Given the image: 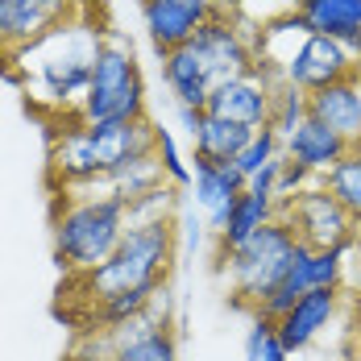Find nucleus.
Instances as JSON below:
<instances>
[{"instance_id": "2", "label": "nucleus", "mask_w": 361, "mask_h": 361, "mask_svg": "<svg viewBox=\"0 0 361 361\" xmlns=\"http://www.w3.org/2000/svg\"><path fill=\"white\" fill-rule=\"evenodd\" d=\"M158 67L175 109H208V96L220 83L250 75L257 67L253 30L241 25L237 17H216L200 25L195 37H187L183 46L158 54Z\"/></svg>"}, {"instance_id": "16", "label": "nucleus", "mask_w": 361, "mask_h": 361, "mask_svg": "<svg viewBox=\"0 0 361 361\" xmlns=\"http://www.w3.org/2000/svg\"><path fill=\"white\" fill-rule=\"evenodd\" d=\"M283 154H287L290 162H299L312 179H324L328 171L349 154V145L341 142L328 125H320L316 116H307V121L290 133L287 142H283Z\"/></svg>"}, {"instance_id": "11", "label": "nucleus", "mask_w": 361, "mask_h": 361, "mask_svg": "<svg viewBox=\"0 0 361 361\" xmlns=\"http://www.w3.org/2000/svg\"><path fill=\"white\" fill-rule=\"evenodd\" d=\"M279 79L266 67H253L250 75H237L228 83H220L216 92L208 96V116L220 121H237L245 129H266L270 125V100H274Z\"/></svg>"}, {"instance_id": "9", "label": "nucleus", "mask_w": 361, "mask_h": 361, "mask_svg": "<svg viewBox=\"0 0 361 361\" xmlns=\"http://www.w3.org/2000/svg\"><path fill=\"white\" fill-rule=\"evenodd\" d=\"M279 216L287 220L295 241L307 250H361L357 220L336 204V195L320 179L303 187L299 195H290Z\"/></svg>"}, {"instance_id": "24", "label": "nucleus", "mask_w": 361, "mask_h": 361, "mask_svg": "<svg viewBox=\"0 0 361 361\" xmlns=\"http://www.w3.org/2000/svg\"><path fill=\"white\" fill-rule=\"evenodd\" d=\"M154 154H158V162H162V171H166V183H175V187H191V158H183L179 137H175L166 125H158Z\"/></svg>"}, {"instance_id": "27", "label": "nucleus", "mask_w": 361, "mask_h": 361, "mask_svg": "<svg viewBox=\"0 0 361 361\" xmlns=\"http://www.w3.org/2000/svg\"><path fill=\"white\" fill-rule=\"evenodd\" d=\"M179 112V129L187 133V142L195 137V129H200V121H204V109H175Z\"/></svg>"}, {"instance_id": "20", "label": "nucleus", "mask_w": 361, "mask_h": 361, "mask_svg": "<svg viewBox=\"0 0 361 361\" xmlns=\"http://www.w3.org/2000/svg\"><path fill=\"white\" fill-rule=\"evenodd\" d=\"M307 116H312V112H307V92H299V87H290V83H279V87H274V100H270V129L287 142Z\"/></svg>"}, {"instance_id": "8", "label": "nucleus", "mask_w": 361, "mask_h": 361, "mask_svg": "<svg viewBox=\"0 0 361 361\" xmlns=\"http://www.w3.org/2000/svg\"><path fill=\"white\" fill-rule=\"evenodd\" d=\"M79 121L87 125H104V121H142L149 116L145 104V75L137 63V50L133 42L112 30L104 34V46L96 54V67H92V83H87V96L75 112Z\"/></svg>"}, {"instance_id": "21", "label": "nucleus", "mask_w": 361, "mask_h": 361, "mask_svg": "<svg viewBox=\"0 0 361 361\" xmlns=\"http://www.w3.org/2000/svg\"><path fill=\"white\" fill-rule=\"evenodd\" d=\"M274 158H283V137L266 125V129H257V133L250 137V145L237 154V162H233V166H237V175H241V179L250 183L253 175H257L262 166H270Z\"/></svg>"}, {"instance_id": "25", "label": "nucleus", "mask_w": 361, "mask_h": 361, "mask_svg": "<svg viewBox=\"0 0 361 361\" xmlns=\"http://www.w3.org/2000/svg\"><path fill=\"white\" fill-rule=\"evenodd\" d=\"M312 183H316V179H312L299 162H290L287 154H283V171H279V183H274V200H279V204H287L290 195H299V191H303V187H312Z\"/></svg>"}, {"instance_id": "12", "label": "nucleus", "mask_w": 361, "mask_h": 361, "mask_svg": "<svg viewBox=\"0 0 361 361\" xmlns=\"http://www.w3.org/2000/svg\"><path fill=\"white\" fill-rule=\"evenodd\" d=\"M187 191H191L195 208L204 212L208 237H220L233 208H237V200H241V191H245V179L237 175L233 162H208V158L191 154V187Z\"/></svg>"}, {"instance_id": "7", "label": "nucleus", "mask_w": 361, "mask_h": 361, "mask_svg": "<svg viewBox=\"0 0 361 361\" xmlns=\"http://www.w3.org/2000/svg\"><path fill=\"white\" fill-rule=\"evenodd\" d=\"M71 361H179L175 336V295L171 283L149 299L142 316L116 328L75 332Z\"/></svg>"}, {"instance_id": "5", "label": "nucleus", "mask_w": 361, "mask_h": 361, "mask_svg": "<svg viewBox=\"0 0 361 361\" xmlns=\"http://www.w3.org/2000/svg\"><path fill=\"white\" fill-rule=\"evenodd\" d=\"M129 233V208L109 195L50 191V245L63 279L104 266Z\"/></svg>"}, {"instance_id": "4", "label": "nucleus", "mask_w": 361, "mask_h": 361, "mask_svg": "<svg viewBox=\"0 0 361 361\" xmlns=\"http://www.w3.org/2000/svg\"><path fill=\"white\" fill-rule=\"evenodd\" d=\"M253 54H257V67L274 75L279 83H290L299 92H320L328 83H341V79H353L361 75V63L324 34H312L307 21L287 4V13H279L274 21L257 25L253 30Z\"/></svg>"}, {"instance_id": "17", "label": "nucleus", "mask_w": 361, "mask_h": 361, "mask_svg": "<svg viewBox=\"0 0 361 361\" xmlns=\"http://www.w3.org/2000/svg\"><path fill=\"white\" fill-rule=\"evenodd\" d=\"M279 212H283V204H279L274 195L241 191V200H237L233 216H228V224H224V233H220V237H212V257H216V253L237 250V245H245L253 233H262L270 220H279Z\"/></svg>"}, {"instance_id": "22", "label": "nucleus", "mask_w": 361, "mask_h": 361, "mask_svg": "<svg viewBox=\"0 0 361 361\" xmlns=\"http://www.w3.org/2000/svg\"><path fill=\"white\" fill-rule=\"evenodd\" d=\"M245 361H295L287 345L279 341V328L266 316H250V332H245Z\"/></svg>"}, {"instance_id": "26", "label": "nucleus", "mask_w": 361, "mask_h": 361, "mask_svg": "<svg viewBox=\"0 0 361 361\" xmlns=\"http://www.w3.org/2000/svg\"><path fill=\"white\" fill-rule=\"evenodd\" d=\"M361 237V228H357ZM345 299H349V307H361V253L349 257V274H345Z\"/></svg>"}, {"instance_id": "13", "label": "nucleus", "mask_w": 361, "mask_h": 361, "mask_svg": "<svg viewBox=\"0 0 361 361\" xmlns=\"http://www.w3.org/2000/svg\"><path fill=\"white\" fill-rule=\"evenodd\" d=\"M79 0H0V54L30 46L50 25H59Z\"/></svg>"}, {"instance_id": "18", "label": "nucleus", "mask_w": 361, "mask_h": 361, "mask_svg": "<svg viewBox=\"0 0 361 361\" xmlns=\"http://www.w3.org/2000/svg\"><path fill=\"white\" fill-rule=\"evenodd\" d=\"M257 129H245L237 121H220V116H208L200 121L195 137H191V154L195 158H208V162H237V154L250 145V137Z\"/></svg>"}, {"instance_id": "29", "label": "nucleus", "mask_w": 361, "mask_h": 361, "mask_svg": "<svg viewBox=\"0 0 361 361\" xmlns=\"http://www.w3.org/2000/svg\"><path fill=\"white\" fill-rule=\"evenodd\" d=\"M357 149H361V145H357Z\"/></svg>"}, {"instance_id": "3", "label": "nucleus", "mask_w": 361, "mask_h": 361, "mask_svg": "<svg viewBox=\"0 0 361 361\" xmlns=\"http://www.w3.org/2000/svg\"><path fill=\"white\" fill-rule=\"evenodd\" d=\"M175 257H179V228H175V220L129 224V233L121 237V245L112 250L109 262L87 270V274L63 279L59 295L63 299H79V307H71V312H83V307H92L100 299H112V295L158 290L171 283Z\"/></svg>"}, {"instance_id": "15", "label": "nucleus", "mask_w": 361, "mask_h": 361, "mask_svg": "<svg viewBox=\"0 0 361 361\" xmlns=\"http://www.w3.org/2000/svg\"><path fill=\"white\" fill-rule=\"evenodd\" d=\"M290 8L307 21L312 34L341 42L361 63V0H290Z\"/></svg>"}, {"instance_id": "28", "label": "nucleus", "mask_w": 361, "mask_h": 361, "mask_svg": "<svg viewBox=\"0 0 361 361\" xmlns=\"http://www.w3.org/2000/svg\"><path fill=\"white\" fill-rule=\"evenodd\" d=\"M349 349L361 353V307H349Z\"/></svg>"}, {"instance_id": "1", "label": "nucleus", "mask_w": 361, "mask_h": 361, "mask_svg": "<svg viewBox=\"0 0 361 361\" xmlns=\"http://www.w3.org/2000/svg\"><path fill=\"white\" fill-rule=\"evenodd\" d=\"M104 34H109V25L96 21L92 0H79L59 25H50L30 46L4 50L0 71L8 83H25V92L34 87V96H25V100H46L50 116H75L87 96Z\"/></svg>"}, {"instance_id": "14", "label": "nucleus", "mask_w": 361, "mask_h": 361, "mask_svg": "<svg viewBox=\"0 0 361 361\" xmlns=\"http://www.w3.org/2000/svg\"><path fill=\"white\" fill-rule=\"evenodd\" d=\"M307 112H312L320 125H328L349 149H357L361 145V75L312 92V96H307Z\"/></svg>"}, {"instance_id": "30", "label": "nucleus", "mask_w": 361, "mask_h": 361, "mask_svg": "<svg viewBox=\"0 0 361 361\" xmlns=\"http://www.w3.org/2000/svg\"><path fill=\"white\" fill-rule=\"evenodd\" d=\"M67 361H71V357H67Z\"/></svg>"}, {"instance_id": "6", "label": "nucleus", "mask_w": 361, "mask_h": 361, "mask_svg": "<svg viewBox=\"0 0 361 361\" xmlns=\"http://www.w3.org/2000/svg\"><path fill=\"white\" fill-rule=\"evenodd\" d=\"M295 250H299V241H295L290 224L279 216V220H270L262 233H253L245 245H237V250H228V253H216L212 262H216V274L228 287L233 307H241L245 316H253L274 295V287L287 279L290 262H295Z\"/></svg>"}, {"instance_id": "23", "label": "nucleus", "mask_w": 361, "mask_h": 361, "mask_svg": "<svg viewBox=\"0 0 361 361\" xmlns=\"http://www.w3.org/2000/svg\"><path fill=\"white\" fill-rule=\"evenodd\" d=\"M179 191L175 183H162L154 187L149 195H142L137 204H129V224H154V220H175L179 212Z\"/></svg>"}, {"instance_id": "19", "label": "nucleus", "mask_w": 361, "mask_h": 361, "mask_svg": "<svg viewBox=\"0 0 361 361\" xmlns=\"http://www.w3.org/2000/svg\"><path fill=\"white\" fill-rule=\"evenodd\" d=\"M320 183L336 195V204L357 220V228H361V149H349Z\"/></svg>"}, {"instance_id": "10", "label": "nucleus", "mask_w": 361, "mask_h": 361, "mask_svg": "<svg viewBox=\"0 0 361 361\" xmlns=\"http://www.w3.org/2000/svg\"><path fill=\"white\" fill-rule=\"evenodd\" d=\"M341 316H349L345 287H316V290H307L287 316H279L274 328H279V341L287 345V353L299 357V353H307Z\"/></svg>"}]
</instances>
